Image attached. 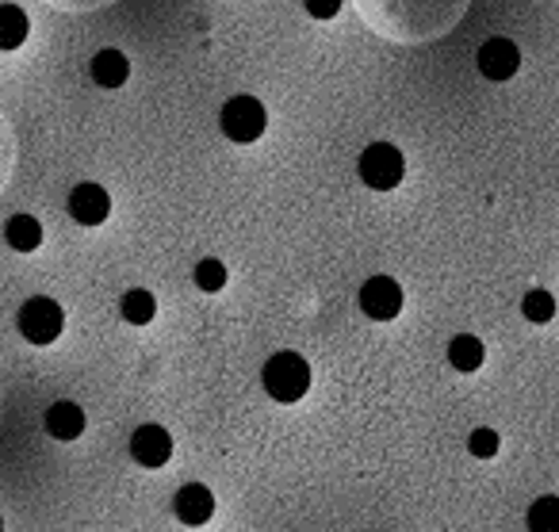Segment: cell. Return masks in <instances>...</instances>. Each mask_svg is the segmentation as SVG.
<instances>
[{
    "mask_svg": "<svg viewBox=\"0 0 559 532\" xmlns=\"http://www.w3.org/2000/svg\"><path fill=\"white\" fill-rule=\"evenodd\" d=\"M261 383L276 402H299L311 391V364L299 353H276L264 364Z\"/></svg>",
    "mask_w": 559,
    "mask_h": 532,
    "instance_id": "obj_1",
    "label": "cell"
},
{
    "mask_svg": "<svg viewBox=\"0 0 559 532\" xmlns=\"http://www.w3.org/2000/svg\"><path fill=\"white\" fill-rule=\"evenodd\" d=\"M360 180L376 192H391V188L403 185V173H406V162H403V150H395L391 142H372V146L360 154Z\"/></svg>",
    "mask_w": 559,
    "mask_h": 532,
    "instance_id": "obj_2",
    "label": "cell"
},
{
    "mask_svg": "<svg viewBox=\"0 0 559 532\" xmlns=\"http://www.w3.org/2000/svg\"><path fill=\"white\" fill-rule=\"evenodd\" d=\"M16 326H20V333L32 341V345H50V341L62 338L66 315H62V307H58L55 299H47V295H35V299H27L24 307H20Z\"/></svg>",
    "mask_w": 559,
    "mask_h": 532,
    "instance_id": "obj_3",
    "label": "cell"
},
{
    "mask_svg": "<svg viewBox=\"0 0 559 532\" xmlns=\"http://www.w3.org/2000/svg\"><path fill=\"white\" fill-rule=\"evenodd\" d=\"M218 123H223L226 139L249 146V142H257L264 134L269 116H264V104L257 101V96H234V101L223 104V116H218Z\"/></svg>",
    "mask_w": 559,
    "mask_h": 532,
    "instance_id": "obj_4",
    "label": "cell"
},
{
    "mask_svg": "<svg viewBox=\"0 0 559 532\" xmlns=\"http://www.w3.org/2000/svg\"><path fill=\"white\" fill-rule=\"evenodd\" d=\"M360 310L376 322H391L403 310V287L391 276H372L360 287Z\"/></svg>",
    "mask_w": 559,
    "mask_h": 532,
    "instance_id": "obj_5",
    "label": "cell"
},
{
    "mask_svg": "<svg viewBox=\"0 0 559 532\" xmlns=\"http://www.w3.org/2000/svg\"><path fill=\"white\" fill-rule=\"evenodd\" d=\"M475 62H479V73L487 81H510L521 66V50H518V43H510V39H487L479 47Z\"/></svg>",
    "mask_w": 559,
    "mask_h": 532,
    "instance_id": "obj_6",
    "label": "cell"
},
{
    "mask_svg": "<svg viewBox=\"0 0 559 532\" xmlns=\"http://www.w3.org/2000/svg\"><path fill=\"white\" fill-rule=\"evenodd\" d=\"M173 456V437L162 429V425H142L131 437V460L142 463V468H165Z\"/></svg>",
    "mask_w": 559,
    "mask_h": 532,
    "instance_id": "obj_7",
    "label": "cell"
},
{
    "mask_svg": "<svg viewBox=\"0 0 559 532\" xmlns=\"http://www.w3.org/2000/svg\"><path fill=\"white\" fill-rule=\"evenodd\" d=\"M70 215L81 226H100L111 215V196L100 185H78L70 192Z\"/></svg>",
    "mask_w": 559,
    "mask_h": 532,
    "instance_id": "obj_8",
    "label": "cell"
},
{
    "mask_svg": "<svg viewBox=\"0 0 559 532\" xmlns=\"http://www.w3.org/2000/svg\"><path fill=\"white\" fill-rule=\"evenodd\" d=\"M173 509H177V517L185 524L200 529V524H207L211 513H215V494H211L203 483H188V486H180V490H177V498H173Z\"/></svg>",
    "mask_w": 559,
    "mask_h": 532,
    "instance_id": "obj_9",
    "label": "cell"
},
{
    "mask_svg": "<svg viewBox=\"0 0 559 532\" xmlns=\"http://www.w3.org/2000/svg\"><path fill=\"white\" fill-rule=\"evenodd\" d=\"M43 425H47V433L55 440H78L85 433V410L78 402H55L47 410V422Z\"/></svg>",
    "mask_w": 559,
    "mask_h": 532,
    "instance_id": "obj_10",
    "label": "cell"
},
{
    "mask_svg": "<svg viewBox=\"0 0 559 532\" xmlns=\"http://www.w3.org/2000/svg\"><path fill=\"white\" fill-rule=\"evenodd\" d=\"M88 73H93L96 85L119 88L131 78V62H127V55H119V50H100V55L93 58V66H88Z\"/></svg>",
    "mask_w": 559,
    "mask_h": 532,
    "instance_id": "obj_11",
    "label": "cell"
},
{
    "mask_svg": "<svg viewBox=\"0 0 559 532\" xmlns=\"http://www.w3.org/2000/svg\"><path fill=\"white\" fill-rule=\"evenodd\" d=\"M4 238L16 253H35L43 246V226L35 215H12L9 226H4Z\"/></svg>",
    "mask_w": 559,
    "mask_h": 532,
    "instance_id": "obj_12",
    "label": "cell"
},
{
    "mask_svg": "<svg viewBox=\"0 0 559 532\" xmlns=\"http://www.w3.org/2000/svg\"><path fill=\"white\" fill-rule=\"evenodd\" d=\"M27 32H32V24H27V12L20 9V4H0V50L24 47Z\"/></svg>",
    "mask_w": 559,
    "mask_h": 532,
    "instance_id": "obj_13",
    "label": "cell"
},
{
    "mask_svg": "<svg viewBox=\"0 0 559 532\" xmlns=\"http://www.w3.org/2000/svg\"><path fill=\"white\" fill-rule=\"evenodd\" d=\"M483 360H487V348H483L479 338H472V333H460V338L449 341V364L456 371H479Z\"/></svg>",
    "mask_w": 559,
    "mask_h": 532,
    "instance_id": "obj_14",
    "label": "cell"
},
{
    "mask_svg": "<svg viewBox=\"0 0 559 532\" xmlns=\"http://www.w3.org/2000/svg\"><path fill=\"white\" fill-rule=\"evenodd\" d=\"M119 310H123V318L131 326H146V322H154L157 303H154V295H150L146 287H134V292H127L123 299H119Z\"/></svg>",
    "mask_w": 559,
    "mask_h": 532,
    "instance_id": "obj_15",
    "label": "cell"
},
{
    "mask_svg": "<svg viewBox=\"0 0 559 532\" xmlns=\"http://www.w3.org/2000/svg\"><path fill=\"white\" fill-rule=\"evenodd\" d=\"M528 532H559V498L544 494L528 506Z\"/></svg>",
    "mask_w": 559,
    "mask_h": 532,
    "instance_id": "obj_16",
    "label": "cell"
},
{
    "mask_svg": "<svg viewBox=\"0 0 559 532\" xmlns=\"http://www.w3.org/2000/svg\"><path fill=\"white\" fill-rule=\"evenodd\" d=\"M521 315L536 326L551 322V318H556V295L544 292V287H533V292H525V299H521Z\"/></svg>",
    "mask_w": 559,
    "mask_h": 532,
    "instance_id": "obj_17",
    "label": "cell"
},
{
    "mask_svg": "<svg viewBox=\"0 0 559 532\" xmlns=\"http://www.w3.org/2000/svg\"><path fill=\"white\" fill-rule=\"evenodd\" d=\"M195 287H200V292H223V287H226V269H223V261L207 257V261L195 264Z\"/></svg>",
    "mask_w": 559,
    "mask_h": 532,
    "instance_id": "obj_18",
    "label": "cell"
},
{
    "mask_svg": "<svg viewBox=\"0 0 559 532\" xmlns=\"http://www.w3.org/2000/svg\"><path fill=\"white\" fill-rule=\"evenodd\" d=\"M498 445H502V440H498L495 429H475L472 437H467V452H472L475 460H490V456L498 452Z\"/></svg>",
    "mask_w": 559,
    "mask_h": 532,
    "instance_id": "obj_19",
    "label": "cell"
},
{
    "mask_svg": "<svg viewBox=\"0 0 559 532\" xmlns=\"http://www.w3.org/2000/svg\"><path fill=\"white\" fill-rule=\"evenodd\" d=\"M304 4L314 20H334L342 12V0H304Z\"/></svg>",
    "mask_w": 559,
    "mask_h": 532,
    "instance_id": "obj_20",
    "label": "cell"
},
{
    "mask_svg": "<svg viewBox=\"0 0 559 532\" xmlns=\"http://www.w3.org/2000/svg\"><path fill=\"white\" fill-rule=\"evenodd\" d=\"M0 529H4V521H0Z\"/></svg>",
    "mask_w": 559,
    "mask_h": 532,
    "instance_id": "obj_21",
    "label": "cell"
}]
</instances>
